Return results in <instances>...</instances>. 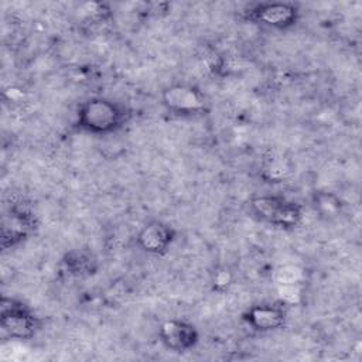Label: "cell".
Instances as JSON below:
<instances>
[{"mask_svg": "<svg viewBox=\"0 0 362 362\" xmlns=\"http://www.w3.org/2000/svg\"><path fill=\"white\" fill-rule=\"evenodd\" d=\"M242 320L256 332H273L286 324L287 307L283 301L257 303L243 311Z\"/></svg>", "mask_w": 362, "mask_h": 362, "instance_id": "cell-6", "label": "cell"}, {"mask_svg": "<svg viewBox=\"0 0 362 362\" xmlns=\"http://www.w3.org/2000/svg\"><path fill=\"white\" fill-rule=\"evenodd\" d=\"M158 339L167 349L184 354L197 346L199 332L192 322L184 318H170L160 325Z\"/></svg>", "mask_w": 362, "mask_h": 362, "instance_id": "cell-8", "label": "cell"}, {"mask_svg": "<svg viewBox=\"0 0 362 362\" xmlns=\"http://www.w3.org/2000/svg\"><path fill=\"white\" fill-rule=\"evenodd\" d=\"M177 230L167 222L151 219L146 222L136 235V246L153 256L165 255L175 242Z\"/></svg>", "mask_w": 362, "mask_h": 362, "instance_id": "cell-7", "label": "cell"}, {"mask_svg": "<svg viewBox=\"0 0 362 362\" xmlns=\"http://www.w3.org/2000/svg\"><path fill=\"white\" fill-rule=\"evenodd\" d=\"M0 325L11 339H33L41 329L42 321L34 310L14 297H3L0 305Z\"/></svg>", "mask_w": 362, "mask_h": 362, "instance_id": "cell-3", "label": "cell"}, {"mask_svg": "<svg viewBox=\"0 0 362 362\" xmlns=\"http://www.w3.org/2000/svg\"><path fill=\"white\" fill-rule=\"evenodd\" d=\"M230 284V276L228 272L222 270V272H216L215 276H214V286L216 290H226L228 286Z\"/></svg>", "mask_w": 362, "mask_h": 362, "instance_id": "cell-12", "label": "cell"}, {"mask_svg": "<svg viewBox=\"0 0 362 362\" xmlns=\"http://www.w3.org/2000/svg\"><path fill=\"white\" fill-rule=\"evenodd\" d=\"M245 20L273 30H288L300 18V8L291 1H259L243 11Z\"/></svg>", "mask_w": 362, "mask_h": 362, "instance_id": "cell-5", "label": "cell"}, {"mask_svg": "<svg viewBox=\"0 0 362 362\" xmlns=\"http://www.w3.org/2000/svg\"><path fill=\"white\" fill-rule=\"evenodd\" d=\"M64 270L69 276L75 277H83L95 273L98 263L92 253L83 252V250H71L68 252L62 259Z\"/></svg>", "mask_w": 362, "mask_h": 362, "instance_id": "cell-10", "label": "cell"}, {"mask_svg": "<svg viewBox=\"0 0 362 362\" xmlns=\"http://www.w3.org/2000/svg\"><path fill=\"white\" fill-rule=\"evenodd\" d=\"M163 106L175 116H201L209 110V100L205 92L195 83L174 82L161 92Z\"/></svg>", "mask_w": 362, "mask_h": 362, "instance_id": "cell-4", "label": "cell"}, {"mask_svg": "<svg viewBox=\"0 0 362 362\" xmlns=\"http://www.w3.org/2000/svg\"><path fill=\"white\" fill-rule=\"evenodd\" d=\"M249 209L260 222L284 230L297 228L304 216L298 202L279 194L253 195L249 201Z\"/></svg>", "mask_w": 362, "mask_h": 362, "instance_id": "cell-2", "label": "cell"}, {"mask_svg": "<svg viewBox=\"0 0 362 362\" xmlns=\"http://www.w3.org/2000/svg\"><path fill=\"white\" fill-rule=\"evenodd\" d=\"M129 119L130 112L120 102L105 96H92L78 106L74 126L82 133L109 136L123 129Z\"/></svg>", "mask_w": 362, "mask_h": 362, "instance_id": "cell-1", "label": "cell"}, {"mask_svg": "<svg viewBox=\"0 0 362 362\" xmlns=\"http://www.w3.org/2000/svg\"><path fill=\"white\" fill-rule=\"evenodd\" d=\"M315 209L324 216L337 215L341 211V199L331 192H318L314 198Z\"/></svg>", "mask_w": 362, "mask_h": 362, "instance_id": "cell-11", "label": "cell"}, {"mask_svg": "<svg viewBox=\"0 0 362 362\" xmlns=\"http://www.w3.org/2000/svg\"><path fill=\"white\" fill-rule=\"evenodd\" d=\"M37 228V219L33 212L25 208H10L3 216L1 223V246L4 249L14 247L30 238Z\"/></svg>", "mask_w": 362, "mask_h": 362, "instance_id": "cell-9", "label": "cell"}]
</instances>
